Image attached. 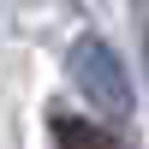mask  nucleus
<instances>
[{"label":"nucleus","mask_w":149,"mask_h":149,"mask_svg":"<svg viewBox=\"0 0 149 149\" xmlns=\"http://www.w3.org/2000/svg\"><path fill=\"white\" fill-rule=\"evenodd\" d=\"M72 84H78V95H84L102 119H113V125L131 119V107H137L125 66H119V54L102 42V36H84V42L72 48Z\"/></svg>","instance_id":"nucleus-1"},{"label":"nucleus","mask_w":149,"mask_h":149,"mask_svg":"<svg viewBox=\"0 0 149 149\" xmlns=\"http://www.w3.org/2000/svg\"><path fill=\"white\" fill-rule=\"evenodd\" d=\"M48 137H54V149H119V137L107 125H95L84 113H66V107H48Z\"/></svg>","instance_id":"nucleus-2"},{"label":"nucleus","mask_w":149,"mask_h":149,"mask_svg":"<svg viewBox=\"0 0 149 149\" xmlns=\"http://www.w3.org/2000/svg\"><path fill=\"white\" fill-rule=\"evenodd\" d=\"M137 36H143V66H149V6H137Z\"/></svg>","instance_id":"nucleus-3"}]
</instances>
